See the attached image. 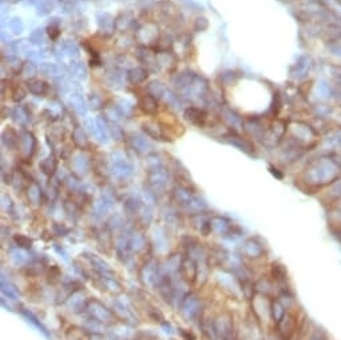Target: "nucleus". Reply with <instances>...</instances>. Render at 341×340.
Here are the masks:
<instances>
[{
  "mask_svg": "<svg viewBox=\"0 0 341 340\" xmlns=\"http://www.w3.org/2000/svg\"><path fill=\"white\" fill-rule=\"evenodd\" d=\"M163 271L159 263L155 259H149L142 264V267L139 268V280L142 285L146 288L154 289L158 287V283L161 280Z\"/></svg>",
  "mask_w": 341,
  "mask_h": 340,
  "instance_id": "nucleus-1",
  "label": "nucleus"
},
{
  "mask_svg": "<svg viewBox=\"0 0 341 340\" xmlns=\"http://www.w3.org/2000/svg\"><path fill=\"white\" fill-rule=\"evenodd\" d=\"M86 313L89 315L90 319L99 321L102 324H113L115 321V313L113 309H110L109 307L104 306L103 303L96 300V299H90L86 307Z\"/></svg>",
  "mask_w": 341,
  "mask_h": 340,
  "instance_id": "nucleus-2",
  "label": "nucleus"
},
{
  "mask_svg": "<svg viewBox=\"0 0 341 340\" xmlns=\"http://www.w3.org/2000/svg\"><path fill=\"white\" fill-rule=\"evenodd\" d=\"M202 303L197 293L187 292L180 303V313L186 321H193L201 315Z\"/></svg>",
  "mask_w": 341,
  "mask_h": 340,
  "instance_id": "nucleus-3",
  "label": "nucleus"
},
{
  "mask_svg": "<svg viewBox=\"0 0 341 340\" xmlns=\"http://www.w3.org/2000/svg\"><path fill=\"white\" fill-rule=\"evenodd\" d=\"M113 311L115 313V317H118L119 320L124 321V323H127V324H131V326L138 323L137 313L134 312L133 306L128 300H124L121 297L115 299Z\"/></svg>",
  "mask_w": 341,
  "mask_h": 340,
  "instance_id": "nucleus-4",
  "label": "nucleus"
},
{
  "mask_svg": "<svg viewBox=\"0 0 341 340\" xmlns=\"http://www.w3.org/2000/svg\"><path fill=\"white\" fill-rule=\"evenodd\" d=\"M238 226L232 224L227 220L226 217L222 216H213L210 217V229L214 235L217 236H226V237H233V236H240L234 229Z\"/></svg>",
  "mask_w": 341,
  "mask_h": 340,
  "instance_id": "nucleus-5",
  "label": "nucleus"
},
{
  "mask_svg": "<svg viewBox=\"0 0 341 340\" xmlns=\"http://www.w3.org/2000/svg\"><path fill=\"white\" fill-rule=\"evenodd\" d=\"M134 326L127 324V323H115L110 324L107 327V334H109L110 339L111 340H134V338L137 336V332L134 331Z\"/></svg>",
  "mask_w": 341,
  "mask_h": 340,
  "instance_id": "nucleus-6",
  "label": "nucleus"
},
{
  "mask_svg": "<svg viewBox=\"0 0 341 340\" xmlns=\"http://www.w3.org/2000/svg\"><path fill=\"white\" fill-rule=\"evenodd\" d=\"M241 252L244 257H248V259H260L265 254V247L261 244L258 239L250 237L242 243Z\"/></svg>",
  "mask_w": 341,
  "mask_h": 340,
  "instance_id": "nucleus-7",
  "label": "nucleus"
},
{
  "mask_svg": "<svg viewBox=\"0 0 341 340\" xmlns=\"http://www.w3.org/2000/svg\"><path fill=\"white\" fill-rule=\"evenodd\" d=\"M89 300L90 299H87L86 293L82 289H74L66 299V306L74 313H79V312L86 311Z\"/></svg>",
  "mask_w": 341,
  "mask_h": 340,
  "instance_id": "nucleus-8",
  "label": "nucleus"
},
{
  "mask_svg": "<svg viewBox=\"0 0 341 340\" xmlns=\"http://www.w3.org/2000/svg\"><path fill=\"white\" fill-rule=\"evenodd\" d=\"M180 273L181 278L186 284L195 283L197 281V275H198V264L189 256H185V259L182 261V265H181Z\"/></svg>",
  "mask_w": 341,
  "mask_h": 340,
  "instance_id": "nucleus-9",
  "label": "nucleus"
},
{
  "mask_svg": "<svg viewBox=\"0 0 341 340\" xmlns=\"http://www.w3.org/2000/svg\"><path fill=\"white\" fill-rule=\"evenodd\" d=\"M277 326V332L279 335L282 336L284 339H289L296 334V330H297V320L294 315H290V313H286L282 320L279 321Z\"/></svg>",
  "mask_w": 341,
  "mask_h": 340,
  "instance_id": "nucleus-10",
  "label": "nucleus"
},
{
  "mask_svg": "<svg viewBox=\"0 0 341 340\" xmlns=\"http://www.w3.org/2000/svg\"><path fill=\"white\" fill-rule=\"evenodd\" d=\"M87 259L90 260V264L91 267L94 268V271L98 275H99L100 278L103 276V278H110V276H115V272H114L113 269L110 268V265L106 261H104L102 257H99V256H96V254H87Z\"/></svg>",
  "mask_w": 341,
  "mask_h": 340,
  "instance_id": "nucleus-11",
  "label": "nucleus"
},
{
  "mask_svg": "<svg viewBox=\"0 0 341 340\" xmlns=\"http://www.w3.org/2000/svg\"><path fill=\"white\" fill-rule=\"evenodd\" d=\"M214 326L218 336L232 335L233 332V319L229 313H221L217 319H214Z\"/></svg>",
  "mask_w": 341,
  "mask_h": 340,
  "instance_id": "nucleus-12",
  "label": "nucleus"
},
{
  "mask_svg": "<svg viewBox=\"0 0 341 340\" xmlns=\"http://www.w3.org/2000/svg\"><path fill=\"white\" fill-rule=\"evenodd\" d=\"M185 259V256L182 253H171L167 259H166V263L163 265V273H169V275H174V273H180L181 265H182V261Z\"/></svg>",
  "mask_w": 341,
  "mask_h": 340,
  "instance_id": "nucleus-13",
  "label": "nucleus"
},
{
  "mask_svg": "<svg viewBox=\"0 0 341 340\" xmlns=\"http://www.w3.org/2000/svg\"><path fill=\"white\" fill-rule=\"evenodd\" d=\"M147 245L146 236L141 232H131L128 236V248L131 253H139L142 252Z\"/></svg>",
  "mask_w": 341,
  "mask_h": 340,
  "instance_id": "nucleus-14",
  "label": "nucleus"
},
{
  "mask_svg": "<svg viewBox=\"0 0 341 340\" xmlns=\"http://www.w3.org/2000/svg\"><path fill=\"white\" fill-rule=\"evenodd\" d=\"M20 313H22V316H23L26 320L29 321V323H31V324H32V326L35 327V328H36L39 332H42L43 335L46 336V338H50V332L47 331V328L43 326L42 321L39 320L38 317L35 316V315H33L32 312L30 311V309H27V308H22V309H20Z\"/></svg>",
  "mask_w": 341,
  "mask_h": 340,
  "instance_id": "nucleus-15",
  "label": "nucleus"
},
{
  "mask_svg": "<svg viewBox=\"0 0 341 340\" xmlns=\"http://www.w3.org/2000/svg\"><path fill=\"white\" fill-rule=\"evenodd\" d=\"M288 312H286V307L279 302V299H276L270 303V316L273 319L276 324H279V321L282 320Z\"/></svg>",
  "mask_w": 341,
  "mask_h": 340,
  "instance_id": "nucleus-16",
  "label": "nucleus"
},
{
  "mask_svg": "<svg viewBox=\"0 0 341 340\" xmlns=\"http://www.w3.org/2000/svg\"><path fill=\"white\" fill-rule=\"evenodd\" d=\"M270 276L277 283H285L286 278H288V271H286V268H285L282 264L273 263L272 267H270Z\"/></svg>",
  "mask_w": 341,
  "mask_h": 340,
  "instance_id": "nucleus-17",
  "label": "nucleus"
},
{
  "mask_svg": "<svg viewBox=\"0 0 341 340\" xmlns=\"http://www.w3.org/2000/svg\"><path fill=\"white\" fill-rule=\"evenodd\" d=\"M217 278L219 284L222 285L223 288H227V289H236V288H240V285L236 281V278L233 276V273L227 272V271H222L217 275Z\"/></svg>",
  "mask_w": 341,
  "mask_h": 340,
  "instance_id": "nucleus-18",
  "label": "nucleus"
},
{
  "mask_svg": "<svg viewBox=\"0 0 341 340\" xmlns=\"http://www.w3.org/2000/svg\"><path fill=\"white\" fill-rule=\"evenodd\" d=\"M10 253V259L12 260V263L15 265H23L29 261V256H27V252L26 249H22L19 247H15V248H11L8 250Z\"/></svg>",
  "mask_w": 341,
  "mask_h": 340,
  "instance_id": "nucleus-19",
  "label": "nucleus"
},
{
  "mask_svg": "<svg viewBox=\"0 0 341 340\" xmlns=\"http://www.w3.org/2000/svg\"><path fill=\"white\" fill-rule=\"evenodd\" d=\"M1 293L3 296L8 297L11 300H18L19 299V293H18V289L15 288L14 284H11L10 281H7L4 278V276L1 278Z\"/></svg>",
  "mask_w": 341,
  "mask_h": 340,
  "instance_id": "nucleus-20",
  "label": "nucleus"
},
{
  "mask_svg": "<svg viewBox=\"0 0 341 340\" xmlns=\"http://www.w3.org/2000/svg\"><path fill=\"white\" fill-rule=\"evenodd\" d=\"M100 280H102V283H103L104 288H106L107 291H110V292L121 293L122 291H124L122 284L119 283L115 276H110V278H103V276H102V278H100Z\"/></svg>",
  "mask_w": 341,
  "mask_h": 340,
  "instance_id": "nucleus-21",
  "label": "nucleus"
},
{
  "mask_svg": "<svg viewBox=\"0 0 341 340\" xmlns=\"http://www.w3.org/2000/svg\"><path fill=\"white\" fill-rule=\"evenodd\" d=\"M153 235H154V247L158 250H165L166 245H167V237H166L165 230L162 228H155Z\"/></svg>",
  "mask_w": 341,
  "mask_h": 340,
  "instance_id": "nucleus-22",
  "label": "nucleus"
},
{
  "mask_svg": "<svg viewBox=\"0 0 341 340\" xmlns=\"http://www.w3.org/2000/svg\"><path fill=\"white\" fill-rule=\"evenodd\" d=\"M86 331L87 330L72 327L71 330H68V332L66 334L67 340H90V335H87Z\"/></svg>",
  "mask_w": 341,
  "mask_h": 340,
  "instance_id": "nucleus-23",
  "label": "nucleus"
},
{
  "mask_svg": "<svg viewBox=\"0 0 341 340\" xmlns=\"http://www.w3.org/2000/svg\"><path fill=\"white\" fill-rule=\"evenodd\" d=\"M14 243L16 247H19L22 249H30L32 247V240L24 235H15Z\"/></svg>",
  "mask_w": 341,
  "mask_h": 340,
  "instance_id": "nucleus-24",
  "label": "nucleus"
},
{
  "mask_svg": "<svg viewBox=\"0 0 341 340\" xmlns=\"http://www.w3.org/2000/svg\"><path fill=\"white\" fill-rule=\"evenodd\" d=\"M138 220L142 222V224H141L142 226H149L153 221L152 212L149 211V209H146V208H141L139 212H138Z\"/></svg>",
  "mask_w": 341,
  "mask_h": 340,
  "instance_id": "nucleus-25",
  "label": "nucleus"
},
{
  "mask_svg": "<svg viewBox=\"0 0 341 340\" xmlns=\"http://www.w3.org/2000/svg\"><path fill=\"white\" fill-rule=\"evenodd\" d=\"M48 276L51 278L52 283H57V281H59L61 278H62V271L58 268L57 265H54V267H51V268L48 269Z\"/></svg>",
  "mask_w": 341,
  "mask_h": 340,
  "instance_id": "nucleus-26",
  "label": "nucleus"
},
{
  "mask_svg": "<svg viewBox=\"0 0 341 340\" xmlns=\"http://www.w3.org/2000/svg\"><path fill=\"white\" fill-rule=\"evenodd\" d=\"M29 198L30 201L32 202L33 205H39V201H40V197H39V193H38V189L35 187V189H31L29 192Z\"/></svg>",
  "mask_w": 341,
  "mask_h": 340,
  "instance_id": "nucleus-27",
  "label": "nucleus"
},
{
  "mask_svg": "<svg viewBox=\"0 0 341 340\" xmlns=\"http://www.w3.org/2000/svg\"><path fill=\"white\" fill-rule=\"evenodd\" d=\"M161 328L163 330L165 334H167V335H173V334H174V328H173V326H171L169 321H162Z\"/></svg>",
  "mask_w": 341,
  "mask_h": 340,
  "instance_id": "nucleus-28",
  "label": "nucleus"
},
{
  "mask_svg": "<svg viewBox=\"0 0 341 340\" xmlns=\"http://www.w3.org/2000/svg\"><path fill=\"white\" fill-rule=\"evenodd\" d=\"M54 249L57 250L58 253L61 254V257H63V259L66 260V261H68V254H67V252L64 249H63V247L62 245H58V244H55L54 245Z\"/></svg>",
  "mask_w": 341,
  "mask_h": 340,
  "instance_id": "nucleus-29",
  "label": "nucleus"
},
{
  "mask_svg": "<svg viewBox=\"0 0 341 340\" xmlns=\"http://www.w3.org/2000/svg\"><path fill=\"white\" fill-rule=\"evenodd\" d=\"M181 335H182V338L185 340H195V336L194 334H191L190 331H186V330H180Z\"/></svg>",
  "mask_w": 341,
  "mask_h": 340,
  "instance_id": "nucleus-30",
  "label": "nucleus"
},
{
  "mask_svg": "<svg viewBox=\"0 0 341 340\" xmlns=\"http://www.w3.org/2000/svg\"><path fill=\"white\" fill-rule=\"evenodd\" d=\"M335 236H336V239L341 243V228H337L336 232H335Z\"/></svg>",
  "mask_w": 341,
  "mask_h": 340,
  "instance_id": "nucleus-31",
  "label": "nucleus"
},
{
  "mask_svg": "<svg viewBox=\"0 0 341 340\" xmlns=\"http://www.w3.org/2000/svg\"><path fill=\"white\" fill-rule=\"evenodd\" d=\"M222 340H237L234 336H233V334L232 335H227V336H225V338H222Z\"/></svg>",
  "mask_w": 341,
  "mask_h": 340,
  "instance_id": "nucleus-32",
  "label": "nucleus"
}]
</instances>
